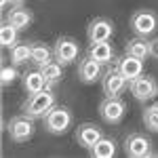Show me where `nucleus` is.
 Listing matches in <instances>:
<instances>
[{
	"instance_id": "obj_13",
	"label": "nucleus",
	"mask_w": 158,
	"mask_h": 158,
	"mask_svg": "<svg viewBox=\"0 0 158 158\" xmlns=\"http://www.w3.org/2000/svg\"><path fill=\"white\" fill-rule=\"evenodd\" d=\"M116 68H118V70L124 74V78L131 82L139 74H143V59L124 53V57H118V59H116Z\"/></svg>"
},
{
	"instance_id": "obj_25",
	"label": "nucleus",
	"mask_w": 158,
	"mask_h": 158,
	"mask_svg": "<svg viewBox=\"0 0 158 158\" xmlns=\"http://www.w3.org/2000/svg\"><path fill=\"white\" fill-rule=\"evenodd\" d=\"M150 57L158 59V36L150 40Z\"/></svg>"
},
{
	"instance_id": "obj_5",
	"label": "nucleus",
	"mask_w": 158,
	"mask_h": 158,
	"mask_svg": "<svg viewBox=\"0 0 158 158\" xmlns=\"http://www.w3.org/2000/svg\"><path fill=\"white\" fill-rule=\"evenodd\" d=\"M131 30H133L137 36H152L154 32L158 30V15L150 9H139L131 15Z\"/></svg>"
},
{
	"instance_id": "obj_24",
	"label": "nucleus",
	"mask_w": 158,
	"mask_h": 158,
	"mask_svg": "<svg viewBox=\"0 0 158 158\" xmlns=\"http://www.w3.org/2000/svg\"><path fill=\"white\" fill-rule=\"evenodd\" d=\"M17 65H2V70H0V82H2V86H9L13 85L17 78H19V74H17V70H15Z\"/></svg>"
},
{
	"instance_id": "obj_6",
	"label": "nucleus",
	"mask_w": 158,
	"mask_h": 158,
	"mask_svg": "<svg viewBox=\"0 0 158 158\" xmlns=\"http://www.w3.org/2000/svg\"><path fill=\"white\" fill-rule=\"evenodd\" d=\"M124 114H127V103H124V99L120 95L106 97L99 103V116H101V120L108 122V124H118L124 118Z\"/></svg>"
},
{
	"instance_id": "obj_3",
	"label": "nucleus",
	"mask_w": 158,
	"mask_h": 158,
	"mask_svg": "<svg viewBox=\"0 0 158 158\" xmlns=\"http://www.w3.org/2000/svg\"><path fill=\"white\" fill-rule=\"evenodd\" d=\"M6 131H9V137L15 143H25L30 141L34 133H36V124H34V118L27 116V114H19V116H13L9 124H6Z\"/></svg>"
},
{
	"instance_id": "obj_9",
	"label": "nucleus",
	"mask_w": 158,
	"mask_h": 158,
	"mask_svg": "<svg viewBox=\"0 0 158 158\" xmlns=\"http://www.w3.org/2000/svg\"><path fill=\"white\" fill-rule=\"evenodd\" d=\"M129 85V80L124 78V74L114 65V68H110L108 72L103 74V78H101V89H103V95L106 97H116V95H120L122 91L127 89Z\"/></svg>"
},
{
	"instance_id": "obj_4",
	"label": "nucleus",
	"mask_w": 158,
	"mask_h": 158,
	"mask_svg": "<svg viewBox=\"0 0 158 158\" xmlns=\"http://www.w3.org/2000/svg\"><path fill=\"white\" fill-rule=\"evenodd\" d=\"M129 91L137 101L146 103V101H152V99L158 95V82L154 76L150 74H139L137 78H133L129 82Z\"/></svg>"
},
{
	"instance_id": "obj_19",
	"label": "nucleus",
	"mask_w": 158,
	"mask_h": 158,
	"mask_svg": "<svg viewBox=\"0 0 158 158\" xmlns=\"http://www.w3.org/2000/svg\"><path fill=\"white\" fill-rule=\"evenodd\" d=\"M89 152L93 158H114L116 156V141L110 139V137H101Z\"/></svg>"
},
{
	"instance_id": "obj_8",
	"label": "nucleus",
	"mask_w": 158,
	"mask_h": 158,
	"mask_svg": "<svg viewBox=\"0 0 158 158\" xmlns=\"http://www.w3.org/2000/svg\"><path fill=\"white\" fill-rule=\"evenodd\" d=\"M53 55H55V59L59 61L61 65H70V63H74L78 59L80 47H78V42L74 38L61 36V38H57V42L53 47Z\"/></svg>"
},
{
	"instance_id": "obj_14",
	"label": "nucleus",
	"mask_w": 158,
	"mask_h": 158,
	"mask_svg": "<svg viewBox=\"0 0 158 158\" xmlns=\"http://www.w3.org/2000/svg\"><path fill=\"white\" fill-rule=\"evenodd\" d=\"M86 55H89V57H93L95 61H99V63L103 65V63H110V61L114 59V49H112L110 40H101V42H89Z\"/></svg>"
},
{
	"instance_id": "obj_26",
	"label": "nucleus",
	"mask_w": 158,
	"mask_h": 158,
	"mask_svg": "<svg viewBox=\"0 0 158 158\" xmlns=\"http://www.w3.org/2000/svg\"><path fill=\"white\" fill-rule=\"evenodd\" d=\"M23 2H25V0H9L11 6H23Z\"/></svg>"
},
{
	"instance_id": "obj_21",
	"label": "nucleus",
	"mask_w": 158,
	"mask_h": 158,
	"mask_svg": "<svg viewBox=\"0 0 158 158\" xmlns=\"http://www.w3.org/2000/svg\"><path fill=\"white\" fill-rule=\"evenodd\" d=\"M40 72L44 74V78H47V85L53 89V85H57L61 78H63V65H61L59 61H49L47 65H42L40 68Z\"/></svg>"
},
{
	"instance_id": "obj_11",
	"label": "nucleus",
	"mask_w": 158,
	"mask_h": 158,
	"mask_svg": "<svg viewBox=\"0 0 158 158\" xmlns=\"http://www.w3.org/2000/svg\"><path fill=\"white\" fill-rule=\"evenodd\" d=\"M76 74H78V80H80V82H85V85H93V82H97L99 76H101V63L95 61L93 57L85 55V57L80 59V63H78Z\"/></svg>"
},
{
	"instance_id": "obj_1",
	"label": "nucleus",
	"mask_w": 158,
	"mask_h": 158,
	"mask_svg": "<svg viewBox=\"0 0 158 158\" xmlns=\"http://www.w3.org/2000/svg\"><path fill=\"white\" fill-rule=\"evenodd\" d=\"M53 106H55V95H53L51 86H47V89H42V91H38V93H32L30 97L25 99L21 112L27 114V116H32V118H40V116H44Z\"/></svg>"
},
{
	"instance_id": "obj_15",
	"label": "nucleus",
	"mask_w": 158,
	"mask_h": 158,
	"mask_svg": "<svg viewBox=\"0 0 158 158\" xmlns=\"http://www.w3.org/2000/svg\"><path fill=\"white\" fill-rule=\"evenodd\" d=\"M6 21L11 25H15L17 30H25L34 21V15H32V11H27L25 6H11V11L6 13Z\"/></svg>"
},
{
	"instance_id": "obj_20",
	"label": "nucleus",
	"mask_w": 158,
	"mask_h": 158,
	"mask_svg": "<svg viewBox=\"0 0 158 158\" xmlns=\"http://www.w3.org/2000/svg\"><path fill=\"white\" fill-rule=\"evenodd\" d=\"M32 61V42H17L11 49V63L13 65H25Z\"/></svg>"
},
{
	"instance_id": "obj_23",
	"label": "nucleus",
	"mask_w": 158,
	"mask_h": 158,
	"mask_svg": "<svg viewBox=\"0 0 158 158\" xmlns=\"http://www.w3.org/2000/svg\"><path fill=\"white\" fill-rule=\"evenodd\" d=\"M141 120H143V124H146L148 131H152V133H158V103H152V106L143 108Z\"/></svg>"
},
{
	"instance_id": "obj_10",
	"label": "nucleus",
	"mask_w": 158,
	"mask_h": 158,
	"mask_svg": "<svg viewBox=\"0 0 158 158\" xmlns=\"http://www.w3.org/2000/svg\"><path fill=\"white\" fill-rule=\"evenodd\" d=\"M114 34V23L106 19V17H97L93 19L89 27H86V38L89 42H101V40H110Z\"/></svg>"
},
{
	"instance_id": "obj_18",
	"label": "nucleus",
	"mask_w": 158,
	"mask_h": 158,
	"mask_svg": "<svg viewBox=\"0 0 158 158\" xmlns=\"http://www.w3.org/2000/svg\"><path fill=\"white\" fill-rule=\"evenodd\" d=\"M53 59H55V55H53L51 47L42 44V42H32V63L36 68H42V65H47Z\"/></svg>"
},
{
	"instance_id": "obj_2",
	"label": "nucleus",
	"mask_w": 158,
	"mask_h": 158,
	"mask_svg": "<svg viewBox=\"0 0 158 158\" xmlns=\"http://www.w3.org/2000/svg\"><path fill=\"white\" fill-rule=\"evenodd\" d=\"M42 118H44V129L51 135H63L72 127V120H74L70 108H65V106H53Z\"/></svg>"
},
{
	"instance_id": "obj_12",
	"label": "nucleus",
	"mask_w": 158,
	"mask_h": 158,
	"mask_svg": "<svg viewBox=\"0 0 158 158\" xmlns=\"http://www.w3.org/2000/svg\"><path fill=\"white\" fill-rule=\"evenodd\" d=\"M74 137H76L78 146H82L85 150H91V148L103 137V133H101V129H99L97 124H93V122H85V124H78V129H76V135H74Z\"/></svg>"
},
{
	"instance_id": "obj_22",
	"label": "nucleus",
	"mask_w": 158,
	"mask_h": 158,
	"mask_svg": "<svg viewBox=\"0 0 158 158\" xmlns=\"http://www.w3.org/2000/svg\"><path fill=\"white\" fill-rule=\"evenodd\" d=\"M17 27L11 25L9 21H4L2 27H0V44H2V49H13L17 42H19V38H17Z\"/></svg>"
},
{
	"instance_id": "obj_7",
	"label": "nucleus",
	"mask_w": 158,
	"mask_h": 158,
	"mask_svg": "<svg viewBox=\"0 0 158 158\" xmlns=\"http://www.w3.org/2000/svg\"><path fill=\"white\" fill-rule=\"evenodd\" d=\"M124 154L129 158L152 156V139L143 133H131L124 137Z\"/></svg>"
},
{
	"instance_id": "obj_16",
	"label": "nucleus",
	"mask_w": 158,
	"mask_h": 158,
	"mask_svg": "<svg viewBox=\"0 0 158 158\" xmlns=\"http://www.w3.org/2000/svg\"><path fill=\"white\" fill-rule=\"evenodd\" d=\"M47 78H44V74L40 72V68L36 70H32V72H25L23 74V89L25 93H38V91H42V89H47Z\"/></svg>"
},
{
	"instance_id": "obj_17",
	"label": "nucleus",
	"mask_w": 158,
	"mask_h": 158,
	"mask_svg": "<svg viewBox=\"0 0 158 158\" xmlns=\"http://www.w3.org/2000/svg\"><path fill=\"white\" fill-rule=\"evenodd\" d=\"M124 53L133 55V57H139V59H146V57H150V40L143 36L131 38L127 42V47H124Z\"/></svg>"
}]
</instances>
